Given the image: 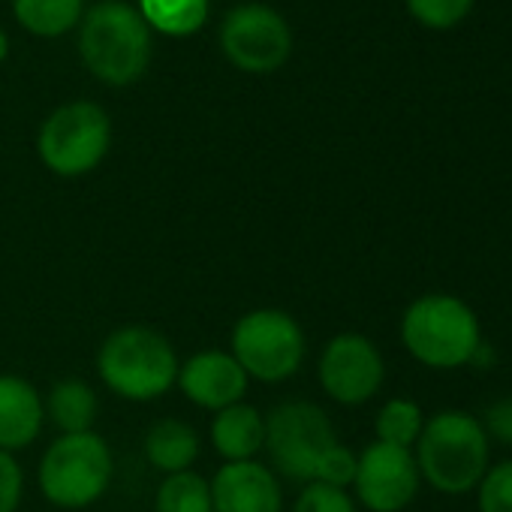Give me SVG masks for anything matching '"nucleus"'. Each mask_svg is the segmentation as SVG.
Returning <instances> with one entry per match:
<instances>
[{
  "mask_svg": "<svg viewBox=\"0 0 512 512\" xmlns=\"http://www.w3.org/2000/svg\"><path fill=\"white\" fill-rule=\"evenodd\" d=\"M413 458L425 485L440 494L458 497L476 491L491 464V440L482 422L464 410H440L425 419L413 446Z\"/></svg>",
  "mask_w": 512,
  "mask_h": 512,
  "instance_id": "nucleus-1",
  "label": "nucleus"
},
{
  "mask_svg": "<svg viewBox=\"0 0 512 512\" xmlns=\"http://www.w3.org/2000/svg\"><path fill=\"white\" fill-rule=\"evenodd\" d=\"M178 353L172 341L151 326H121L106 335L97 350L100 383L136 404H148L175 389L178 380Z\"/></svg>",
  "mask_w": 512,
  "mask_h": 512,
  "instance_id": "nucleus-2",
  "label": "nucleus"
},
{
  "mask_svg": "<svg viewBox=\"0 0 512 512\" xmlns=\"http://www.w3.org/2000/svg\"><path fill=\"white\" fill-rule=\"evenodd\" d=\"M401 344L419 365L455 371L476 362L482 326L464 299L449 293H425L410 302L401 317Z\"/></svg>",
  "mask_w": 512,
  "mask_h": 512,
  "instance_id": "nucleus-3",
  "label": "nucleus"
},
{
  "mask_svg": "<svg viewBox=\"0 0 512 512\" xmlns=\"http://www.w3.org/2000/svg\"><path fill=\"white\" fill-rule=\"evenodd\" d=\"M79 52L85 67L106 85L124 88L142 79L151 61V28L127 4L94 7L79 31Z\"/></svg>",
  "mask_w": 512,
  "mask_h": 512,
  "instance_id": "nucleus-4",
  "label": "nucleus"
},
{
  "mask_svg": "<svg viewBox=\"0 0 512 512\" xmlns=\"http://www.w3.org/2000/svg\"><path fill=\"white\" fill-rule=\"evenodd\" d=\"M115 476V455L97 431L58 434L40 458L37 485L58 509H85L97 503Z\"/></svg>",
  "mask_w": 512,
  "mask_h": 512,
  "instance_id": "nucleus-5",
  "label": "nucleus"
},
{
  "mask_svg": "<svg viewBox=\"0 0 512 512\" xmlns=\"http://www.w3.org/2000/svg\"><path fill=\"white\" fill-rule=\"evenodd\" d=\"M229 353L247 380L284 383L299 374L308 356V338L299 320L281 308H253L229 332Z\"/></svg>",
  "mask_w": 512,
  "mask_h": 512,
  "instance_id": "nucleus-6",
  "label": "nucleus"
},
{
  "mask_svg": "<svg viewBox=\"0 0 512 512\" xmlns=\"http://www.w3.org/2000/svg\"><path fill=\"white\" fill-rule=\"evenodd\" d=\"M112 148V121L91 103L76 100L58 106L40 127L37 154L58 178H82L94 172Z\"/></svg>",
  "mask_w": 512,
  "mask_h": 512,
  "instance_id": "nucleus-7",
  "label": "nucleus"
},
{
  "mask_svg": "<svg viewBox=\"0 0 512 512\" xmlns=\"http://www.w3.org/2000/svg\"><path fill=\"white\" fill-rule=\"evenodd\" d=\"M338 443L329 413L314 401H284L266 416V449L272 470L302 485L314 482L317 464Z\"/></svg>",
  "mask_w": 512,
  "mask_h": 512,
  "instance_id": "nucleus-8",
  "label": "nucleus"
},
{
  "mask_svg": "<svg viewBox=\"0 0 512 512\" xmlns=\"http://www.w3.org/2000/svg\"><path fill=\"white\" fill-rule=\"evenodd\" d=\"M220 49L226 61L244 73H275L293 55V31L272 7L244 4L226 13Z\"/></svg>",
  "mask_w": 512,
  "mask_h": 512,
  "instance_id": "nucleus-9",
  "label": "nucleus"
},
{
  "mask_svg": "<svg viewBox=\"0 0 512 512\" xmlns=\"http://www.w3.org/2000/svg\"><path fill=\"white\" fill-rule=\"evenodd\" d=\"M317 377L323 392L344 407L371 401L386 380V362L377 344L362 332H341L329 338L320 353Z\"/></svg>",
  "mask_w": 512,
  "mask_h": 512,
  "instance_id": "nucleus-10",
  "label": "nucleus"
},
{
  "mask_svg": "<svg viewBox=\"0 0 512 512\" xmlns=\"http://www.w3.org/2000/svg\"><path fill=\"white\" fill-rule=\"evenodd\" d=\"M422 476L413 449L374 440L359 452L353 500L368 512H404L419 494Z\"/></svg>",
  "mask_w": 512,
  "mask_h": 512,
  "instance_id": "nucleus-11",
  "label": "nucleus"
},
{
  "mask_svg": "<svg viewBox=\"0 0 512 512\" xmlns=\"http://www.w3.org/2000/svg\"><path fill=\"white\" fill-rule=\"evenodd\" d=\"M175 386L181 389V395L190 404L220 413V410L244 401L250 380L241 371V365L232 359L229 350H202L178 365Z\"/></svg>",
  "mask_w": 512,
  "mask_h": 512,
  "instance_id": "nucleus-12",
  "label": "nucleus"
},
{
  "mask_svg": "<svg viewBox=\"0 0 512 512\" xmlns=\"http://www.w3.org/2000/svg\"><path fill=\"white\" fill-rule=\"evenodd\" d=\"M214 512H284L278 473L263 461H226L208 479Z\"/></svg>",
  "mask_w": 512,
  "mask_h": 512,
  "instance_id": "nucleus-13",
  "label": "nucleus"
},
{
  "mask_svg": "<svg viewBox=\"0 0 512 512\" xmlns=\"http://www.w3.org/2000/svg\"><path fill=\"white\" fill-rule=\"evenodd\" d=\"M43 425L46 407L40 389L19 374H0V449L16 455L43 434Z\"/></svg>",
  "mask_w": 512,
  "mask_h": 512,
  "instance_id": "nucleus-14",
  "label": "nucleus"
},
{
  "mask_svg": "<svg viewBox=\"0 0 512 512\" xmlns=\"http://www.w3.org/2000/svg\"><path fill=\"white\" fill-rule=\"evenodd\" d=\"M208 440L214 452L226 461H253L266 449V413L247 401H238L214 413Z\"/></svg>",
  "mask_w": 512,
  "mask_h": 512,
  "instance_id": "nucleus-15",
  "label": "nucleus"
},
{
  "mask_svg": "<svg viewBox=\"0 0 512 512\" xmlns=\"http://www.w3.org/2000/svg\"><path fill=\"white\" fill-rule=\"evenodd\" d=\"M199 449H202V440L196 428L184 419H172V416L157 419L145 434V458L163 476L193 470Z\"/></svg>",
  "mask_w": 512,
  "mask_h": 512,
  "instance_id": "nucleus-16",
  "label": "nucleus"
},
{
  "mask_svg": "<svg viewBox=\"0 0 512 512\" xmlns=\"http://www.w3.org/2000/svg\"><path fill=\"white\" fill-rule=\"evenodd\" d=\"M46 407V419H52V425L61 434H85L94 431L97 413H100V401L91 383L79 380V377H64L58 380L49 395L43 398Z\"/></svg>",
  "mask_w": 512,
  "mask_h": 512,
  "instance_id": "nucleus-17",
  "label": "nucleus"
},
{
  "mask_svg": "<svg viewBox=\"0 0 512 512\" xmlns=\"http://www.w3.org/2000/svg\"><path fill=\"white\" fill-rule=\"evenodd\" d=\"M13 13L34 37H64L82 19V0H13Z\"/></svg>",
  "mask_w": 512,
  "mask_h": 512,
  "instance_id": "nucleus-18",
  "label": "nucleus"
},
{
  "mask_svg": "<svg viewBox=\"0 0 512 512\" xmlns=\"http://www.w3.org/2000/svg\"><path fill=\"white\" fill-rule=\"evenodd\" d=\"M139 16L160 34L190 37L208 19V0H139Z\"/></svg>",
  "mask_w": 512,
  "mask_h": 512,
  "instance_id": "nucleus-19",
  "label": "nucleus"
},
{
  "mask_svg": "<svg viewBox=\"0 0 512 512\" xmlns=\"http://www.w3.org/2000/svg\"><path fill=\"white\" fill-rule=\"evenodd\" d=\"M154 509L157 512H214L211 482L196 470L163 476L154 494Z\"/></svg>",
  "mask_w": 512,
  "mask_h": 512,
  "instance_id": "nucleus-20",
  "label": "nucleus"
},
{
  "mask_svg": "<svg viewBox=\"0 0 512 512\" xmlns=\"http://www.w3.org/2000/svg\"><path fill=\"white\" fill-rule=\"evenodd\" d=\"M425 428V413L410 398H389L374 416V434L380 443L413 449Z\"/></svg>",
  "mask_w": 512,
  "mask_h": 512,
  "instance_id": "nucleus-21",
  "label": "nucleus"
},
{
  "mask_svg": "<svg viewBox=\"0 0 512 512\" xmlns=\"http://www.w3.org/2000/svg\"><path fill=\"white\" fill-rule=\"evenodd\" d=\"M479 512H512V458L488 464L476 485Z\"/></svg>",
  "mask_w": 512,
  "mask_h": 512,
  "instance_id": "nucleus-22",
  "label": "nucleus"
},
{
  "mask_svg": "<svg viewBox=\"0 0 512 512\" xmlns=\"http://www.w3.org/2000/svg\"><path fill=\"white\" fill-rule=\"evenodd\" d=\"M473 4L476 0H407V10L425 28L449 31L470 16Z\"/></svg>",
  "mask_w": 512,
  "mask_h": 512,
  "instance_id": "nucleus-23",
  "label": "nucleus"
},
{
  "mask_svg": "<svg viewBox=\"0 0 512 512\" xmlns=\"http://www.w3.org/2000/svg\"><path fill=\"white\" fill-rule=\"evenodd\" d=\"M293 512H359V503L344 488L308 482V485H302V491L293 503Z\"/></svg>",
  "mask_w": 512,
  "mask_h": 512,
  "instance_id": "nucleus-24",
  "label": "nucleus"
},
{
  "mask_svg": "<svg viewBox=\"0 0 512 512\" xmlns=\"http://www.w3.org/2000/svg\"><path fill=\"white\" fill-rule=\"evenodd\" d=\"M356 464H359V452H353L350 446H344V443L338 440V443L329 446L326 455L320 458L314 482H323V485L350 491V488H353V479H356Z\"/></svg>",
  "mask_w": 512,
  "mask_h": 512,
  "instance_id": "nucleus-25",
  "label": "nucleus"
},
{
  "mask_svg": "<svg viewBox=\"0 0 512 512\" xmlns=\"http://www.w3.org/2000/svg\"><path fill=\"white\" fill-rule=\"evenodd\" d=\"M25 497V470L13 452L0 449V512H16Z\"/></svg>",
  "mask_w": 512,
  "mask_h": 512,
  "instance_id": "nucleus-26",
  "label": "nucleus"
},
{
  "mask_svg": "<svg viewBox=\"0 0 512 512\" xmlns=\"http://www.w3.org/2000/svg\"><path fill=\"white\" fill-rule=\"evenodd\" d=\"M479 422H482V431L488 434V440L512 446V398H500V401L488 404V410Z\"/></svg>",
  "mask_w": 512,
  "mask_h": 512,
  "instance_id": "nucleus-27",
  "label": "nucleus"
},
{
  "mask_svg": "<svg viewBox=\"0 0 512 512\" xmlns=\"http://www.w3.org/2000/svg\"><path fill=\"white\" fill-rule=\"evenodd\" d=\"M7 52H10V43H7V34H4V31H0V61H4V58H7Z\"/></svg>",
  "mask_w": 512,
  "mask_h": 512,
  "instance_id": "nucleus-28",
  "label": "nucleus"
}]
</instances>
